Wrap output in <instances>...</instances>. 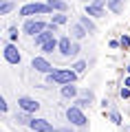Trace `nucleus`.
I'll use <instances>...</instances> for the list:
<instances>
[{
  "label": "nucleus",
  "mask_w": 130,
  "mask_h": 132,
  "mask_svg": "<svg viewBox=\"0 0 130 132\" xmlns=\"http://www.w3.org/2000/svg\"><path fill=\"white\" fill-rule=\"evenodd\" d=\"M90 101H93V97H88V95H84V97H79V99H75V106H79V108H88L90 106Z\"/></svg>",
  "instance_id": "obj_18"
},
{
  "label": "nucleus",
  "mask_w": 130,
  "mask_h": 132,
  "mask_svg": "<svg viewBox=\"0 0 130 132\" xmlns=\"http://www.w3.org/2000/svg\"><path fill=\"white\" fill-rule=\"evenodd\" d=\"M29 128L35 130V132H53V123L47 121V119H33Z\"/></svg>",
  "instance_id": "obj_9"
},
{
  "label": "nucleus",
  "mask_w": 130,
  "mask_h": 132,
  "mask_svg": "<svg viewBox=\"0 0 130 132\" xmlns=\"http://www.w3.org/2000/svg\"><path fill=\"white\" fill-rule=\"evenodd\" d=\"M86 15H90V18H104V7H97V5H93V2H88L86 5Z\"/></svg>",
  "instance_id": "obj_12"
},
{
  "label": "nucleus",
  "mask_w": 130,
  "mask_h": 132,
  "mask_svg": "<svg viewBox=\"0 0 130 132\" xmlns=\"http://www.w3.org/2000/svg\"><path fill=\"white\" fill-rule=\"evenodd\" d=\"M53 9L49 7V2H29V5H24L20 9V15H24V18H35V15H47Z\"/></svg>",
  "instance_id": "obj_2"
},
{
  "label": "nucleus",
  "mask_w": 130,
  "mask_h": 132,
  "mask_svg": "<svg viewBox=\"0 0 130 132\" xmlns=\"http://www.w3.org/2000/svg\"><path fill=\"white\" fill-rule=\"evenodd\" d=\"M16 121H18L20 126H31L33 117H31V112H24V110H20V112H16Z\"/></svg>",
  "instance_id": "obj_14"
},
{
  "label": "nucleus",
  "mask_w": 130,
  "mask_h": 132,
  "mask_svg": "<svg viewBox=\"0 0 130 132\" xmlns=\"http://www.w3.org/2000/svg\"><path fill=\"white\" fill-rule=\"evenodd\" d=\"M18 108L33 114V112L40 110V101H35V99H31V97H18Z\"/></svg>",
  "instance_id": "obj_6"
},
{
  "label": "nucleus",
  "mask_w": 130,
  "mask_h": 132,
  "mask_svg": "<svg viewBox=\"0 0 130 132\" xmlns=\"http://www.w3.org/2000/svg\"><path fill=\"white\" fill-rule=\"evenodd\" d=\"M82 2H88V0H82Z\"/></svg>",
  "instance_id": "obj_32"
},
{
  "label": "nucleus",
  "mask_w": 130,
  "mask_h": 132,
  "mask_svg": "<svg viewBox=\"0 0 130 132\" xmlns=\"http://www.w3.org/2000/svg\"><path fill=\"white\" fill-rule=\"evenodd\" d=\"M53 132H71V130H53Z\"/></svg>",
  "instance_id": "obj_30"
},
{
  "label": "nucleus",
  "mask_w": 130,
  "mask_h": 132,
  "mask_svg": "<svg viewBox=\"0 0 130 132\" xmlns=\"http://www.w3.org/2000/svg\"><path fill=\"white\" fill-rule=\"evenodd\" d=\"M79 51H82V48H79V44H77V42H73V48H71V57H77V55H79Z\"/></svg>",
  "instance_id": "obj_24"
},
{
  "label": "nucleus",
  "mask_w": 130,
  "mask_h": 132,
  "mask_svg": "<svg viewBox=\"0 0 130 132\" xmlns=\"http://www.w3.org/2000/svg\"><path fill=\"white\" fill-rule=\"evenodd\" d=\"M2 55H5V60L9 62V64H20V51H18V46H16L13 42H9V44H5V51H2Z\"/></svg>",
  "instance_id": "obj_5"
},
{
  "label": "nucleus",
  "mask_w": 130,
  "mask_h": 132,
  "mask_svg": "<svg viewBox=\"0 0 130 132\" xmlns=\"http://www.w3.org/2000/svg\"><path fill=\"white\" fill-rule=\"evenodd\" d=\"M71 68H73V71L77 73V75H82V73L86 71V62H84V60H77V62H75L73 66H71Z\"/></svg>",
  "instance_id": "obj_20"
},
{
  "label": "nucleus",
  "mask_w": 130,
  "mask_h": 132,
  "mask_svg": "<svg viewBox=\"0 0 130 132\" xmlns=\"http://www.w3.org/2000/svg\"><path fill=\"white\" fill-rule=\"evenodd\" d=\"M77 86H73V81L71 84H64L62 86V97L64 99H77Z\"/></svg>",
  "instance_id": "obj_11"
},
{
  "label": "nucleus",
  "mask_w": 130,
  "mask_h": 132,
  "mask_svg": "<svg viewBox=\"0 0 130 132\" xmlns=\"http://www.w3.org/2000/svg\"><path fill=\"white\" fill-rule=\"evenodd\" d=\"M124 86H128V88H130V75H128V77L124 79Z\"/></svg>",
  "instance_id": "obj_29"
},
{
  "label": "nucleus",
  "mask_w": 130,
  "mask_h": 132,
  "mask_svg": "<svg viewBox=\"0 0 130 132\" xmlns=\"http://www.w3.org/2000/svg\"><path fill=\"white\" fill-rule=\"evenodd\" d=\"M126 71H128V75H130V64H128V66H126Z\"/></svg>",
  "instance_id": "obj_31"
},
{
  "label": "nucleus",
  "mask_w": 130,
  "mask_h": 132,
  "mask_svg": "<svg viewBox=\"0 0 130 132\" xmlns=\"http://www.w3.org/2000/svg\"><path fill=\"white\" fill-rule=\"evenodd\" d=\"M49 2V7H51V9H55V11H68V5H66L64 0H47Z\"/></svg>",
  "instance_id": "obj_15"
},
{
  "label": "nucleus",
  "mask_w": 130,
  "mask_h": 132,
  "mask_svg": "<svg viewBox=\"0 0 130 132\" xmlns=\"http://www.w3.org/2000/svg\"><path fill=\"white\" fill-rule=\"evenodd\" d=\"M42 53H53V51H57V40L55 38H53V40H49V42L47 44H42Z\"/></svg>",
  "instance_id": "obj_17"
},
{
  "label": "nucleus",
  "mask_w": 130,
  "mask_h": 132,
  "mask_svg": "<svg viewBox=\"0 0 130 132\" xmlns=\"http://www.w3.org/2000/svg\"><path fill=\"white\" fill-rule=\"evenodd\" d=\"M66 119H68L71 123H73V126H86V121H88V119H86V114H84V110L79 108V106H71L68 110H66Z\"/></svg>",
  "instance_id": "obj_4"
},
{
  "label": "nucleus",
  "mask_w": 130,
  "mask_h": 132,
  "mask_svg": "<svg viewBox=\"0 0 130 132\" xmlns=\"http://www.w3.org/2000/svg\"><path fill=\"white\" fill-rule=\"evenodd\" d=\"M77 79V73L73 68H55L53 73L47 75V84H57V86H64V84H71V81Z\"/></svg>",
  "instance_id": "obj_1"
},
{
  "label": "nucleus",
  "mask_w": 130,
  "mask_h": 132,
  "mask_svg": "<svg viewBox=\"0 0 130 132\" xmlns=\"http://www.w3.org/2000/svg\"><path fill=\"white\" fill-rule=\"evenodd\" d=\"M53 22H55V24H66V15H64V11H60L57 15H53Z\"/></svg>",
  "instance_id": "obj_21"
},
{
  "label": "nucleus",
  "mask_w": 130,
  "mask_h": 132,
  "mask_svg": "<svg viewBox=\"0 0 130 132\" xmlns=\"http://www.w3.org/2000/svg\"><path fill=\"white\" fill-rule=\"evenodd\" d=\"M119 97H121V99H128V97H130V88H128V86L119 90Z\"/></svg>",
  "instance_id": "obj_26"
},
{
  "label": "nucleus",
  "mask_w": 130,
  "mask_h": 132,
  "mask_svg": "<svg viewBox=\"0 0 130 132\" xmlns=\"http://www.w3.org/2000/svg\"><path fill=\"white\" fill-rule=\"evenodd\" d=\"M117 46H121V42H117V40H110V48H117Z\"/></svg>",
  "instance_id": "obj_28"
},
{
  "label": "nucleus",
  "mask_w": 130,
  "mask_h": 132,
  "mask_svg": "<svg viewBox=\"0 0 130 132\" xmlns=\"http://www.w3.org/2000/svg\"><path fill=\"white\" fill-rule=\"evenodd\" d=\"M9 40H11V42L18 40V27H11V29H9Z\"/></svg>",
  "instance_id": "obj_22"
},
{
  "label": "nucleus",
  "mask_w": 130,
  "mask_h": 132,
  "mask_svg": "<svg viewBox=\"0 0 130 132\" xmlns=\"http://www.w3.org/2000/svg\"><path fill=\"white\" fill-rule=\"evenodd\" d=\"M31 68H35L37 73H44V75H49V73H53V66L49 64L44 57H33L31 60Z\"/></svg>",
  "instance_id": "obj_7"
},
{
  "label": "nucleus",
  "mask_w": 130,
  "mask_h": 132,
  "mask_svg": "<svg viewBox=\"0 0 130 132\" xmlns=\"http://www.w3.org/2000/svg\"><path fill=\"white\" fill-rule=\"evenodd\" d=\"M11 9H13V2H11V0H2V5H0V15H7Z\"/></svg>",
  "instance_id": "obj_19"
},
{
  "label": "nucleus",
  "mask_w": 130,
  "mask_h": 132,
  "mask_svg": "<svg viewBox=\"0 0 130 132\" xmlns=\"http://www.w3.org/2000/svg\"><path fill=\"white\" fill-rule=\"evenodd\" d=\"M119 42H121V48H130V38H128V35H121Z\"/></svg>",
  "instance_id": "obj_25"
},
{
  "label": "nucleus",
  "mask_w": 130,
  "mask_h": 132,
  "mask_svg": "<svg viewBox=\"0 0 130 132\" xmlns=\"http://www.w3.org/2000/svg\"><path fill=\"white\" fill-rule=\"evenodd\" d=\"M47 27H49V24H44L40 18H27V22H24L22 31H24V35H33V38H35L37 33H42Z\"/></svg>",
  "instance_id": "obj_3"
},
{
  "label": "nucleus",
  "mask_w": 130,
  "mask_h": 132,
  "mask_svg": "<svg viewBox=\"0 0 130 132\" xmlns=\"http://www.w3.org/2000/svg\"><path fill=\"white\" fill-rule=\"evenodd\" d=\"M106 7L112 11V13H117V15H119V13H124L126 0H108V5H106Z\"/></svg>",
  "instance_id": "obj_13"
},
{
  "label": "nucleus",
  "mask_w": 130,
  "mask_h": 132,
  "mask_svg": "<svg viewBox=\"0 0 130 132\" xmlns=\"http://www.w3.org/2000/svg\"><path fill=\"white\" fill-rule=\"evenodd\" d=\"M86 33H88V29L84 27L82 22H75L73 27H71V35H73V40H82V38H86Z\"/></svg>",
  "instance_id": "obj_10"
},
{
  "label": "nucleus",
  "mask_w": 130,
  "mask_h": 132,
  "mask_svg": "<svg viewBox=\"0 0 130 132\" xmlns=\"http://www.w3.org/2000/svg\"><path fill=\"white\" fill-rule=\"evenodd\" d=\"M110 121L115 123V126H119V123H121V114L119 112H110Z\"/></svg>",
  "instance_id": "obj_23"
},
{
  "label": "nucleus",
  "mask_w": 130,
  "mask_h": 132,
  "mask_svg": "<svg viewBox=\"0 0 130 132\" xmlns=\"http://www.w3.org/2000/svg\"><path fill=\"white\" fill-rule=\"evenodd\" d=\"M7 110H9V106H7V101L2 97H0V112H7Z\"/></svg>",
  "instance_id": "obj_27"
},
{
  "label": "nucleus",
  "mask_w": 130,
  "mask_h": 132,
  "mask_svg": "<svg viewBox=\"0 0 130 132\" xmlns=\"http://www.w3.org/2000/svg\"><path fill=\"white\" fill-rule=\"evenodd\" d=\"M71 48H73V40H71V35H62V38L57 40V51H60V55L71 57Z\"/></svg>",
  "instance_id": "obj_8"
},
{
  "label": "nucleus",
  "mask_w": 130,
  "mask_h": 132,
  "mask_svg": "<svg viewBox=\"0 0 130 132\" xmlns=\"http://www.w3.org/2000/svg\"><path fill=\"white\" fill-rule=\"evenodd\" d=\"M79 22H82L84 27L88 29V33H95V31H97V27L93 24V20H90V15H82V18H79Z\"/></svg>",
  "instance_id": "obj_16"
}]
</instances>
